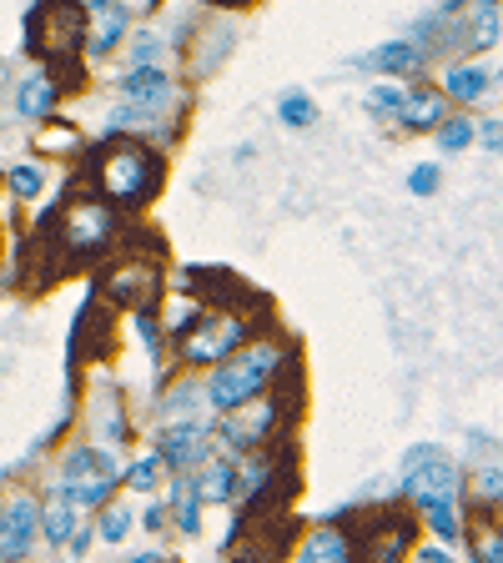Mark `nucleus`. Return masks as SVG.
Here are the masks:
<instances>
[{"mask_svg": "<svg viewBox=\"0 0 503 563\" xmlns=\"http://www.w3.org/2000/svg\"><path fill=\"white\" fill-rule=\"evenodd\" d=\"M277 347H247V352H237V357H227L217 373L207 377V387H201V398H207V408L211 412H242L247 402L258 398L262 387L272 383V373H277Z\"/></svg>", "mask_w": 503, "mask_h": 563, "instance_id": "nucleus-1", "label": "nucleus"}, {"mask_svg": "<svg viewBox=\"0 0 503 563\" xmlns=\"http://www.w3.org/2000/svg\"><path fill=\"white\" fill-rule=\"evenodd\" d=\"M458 488H463V473L458 463L434 443H418L408 457H403V493H408L418 508L434 504H453Z\"/></svg>", "mask_w": 503, "mask_h": 563, "instance_id": "nucleus-2", "label": "nucleus"}, {"mask_svg": "<svg viewBox=\"0 0 503 563\" xmlns=\"http://www.w3.org/2000/svg\"><path fill=\"white\" fill-rule=\"evenodd\" d=\"M162 187V162L152 152H141V146H117V152H106L101 162V191L111 201H127V207H141V201L152 197Z\"/></svg>", "mask_w": 503, "mask_h": 563, "instance_id": "nucleus-3", "label": "nucleus"}, {"mask_svg": "<svg viewBox=\"0 0 503 563\" xmlns=\"http://www.w3.org/2000/svg\"><path fill=\"white\" fill-rule=\"evenodd\" d=\"M56 488L66 493L81 514L86 508H101L106 498H111V488H117V463H111V453H101V448H70Z\"/></svg>", "mask_w": 503, "mask_h": 563, "instance_id": "nucleus-4", "label": "nucleus"}, {"mask_svg": "<svg viewBox=\"0 0 503 563\" xmlns=\"http://www.w3.org/2000/svg\"><path fill=\"white\" fill-rule=\"evenodd\" d=\"M35 539H41V504L35 498H6L0 504V559L6 563H21L31 559Z\"/></svg>", "mask_w": 503, "mask_h": 563, "instance_id": "nucleus-5", "label": "nucleus"}, {"mask_svg": "<svg viewBox=\"0 0 503 563\" xmlns=\"http://www.w3.org/2000/svg\"><path fill=\"white\" fill-rule=\"evenodd\" d=\"M81 11H86V21H96L91 35H81L86 51H91V56H111L117 41L127 35V25H131V11L121 5V0H81Z\"/></svg>", "mask_w": 503, "mask_h": 563, "instance_id": "nucleus-6", "label": "nucleus"}, {"mask_svg": "<svg viewBox=\"0 0 503 563\" xmlns=\"http://www.w3.org/2000/svg\"><path fill=\"white\" fill-rule=\"evenodd\" d=\"M201 328L187 338V363H222L227 352L242 342V322H232V317H197Z\"/></svg>", "mask_w": 503, "mask_h": 563, "instance_id": "nucleus-7", "label": "nucleus"}, {"mask_svg": "<svg viewBox=\"0 0 503 563\" xmlns=\"http://www.w3.org/2000/svg\"><path fill=\"white\" fill-rule=\"evenodd\" d=\"M162 463H172V468H197V463H207L211 457V433L201 428V422H172L162 433Z\"/></svg>", "mask_w": 503, "mask_h": 563, "instance_id": "nucleus-8", "label": "nucleus"}, {"mask_svg": "<svg viewBox=\"0 0 503 563\" xmlns=\"http://www.w3.org/2000/svg\"><path fill=\"white\" fill-rule=\"evenodd\" d=\"M121 96H127L131 106H141V111H162V106L172 101V76L156 66H131L127 81H121Z\"/></svg>", "mask_w": 503, "mask_h": 563, "instance_id": "nucleus-9", "label": "nucleus"}, {"mask_svg": "<svg viewBox=\"0 0 503 563\" xmlns=\"http://www.w3.org/2000/svg\"><path fill=\"white\" fill-rule=\"evenodd\" d=\"M76 514H81V508L70 504L61 488H51L46 508H41V539H51V549L70 543V533H76Z\"/></svg>", "mask_w": 503, "mask_h": 563, "instance_id": "nucleus-10", "label": "nucleus"}, {"mask_svg": "<svg viewBox=\"0 0 503 563\" xmlns=\"http://www.w3.org/2000/svg\"><path fill=\"white\" fill-rule=\"evenodd\" d=\"M106 236H111V217H106V207H96V201H81V207L70 211V232H66V242L70 246H101Z\"/></svg>", "mask_w": 503, "mask_h": 563, "instance_id": "nucleus-11", "label": "nucleus"}, {"mask_svg": "<svg viewBox=\"0 0 503 563\" xmlns=\"http://www.w3.org/2000/svg\"><path fill=\"white\" fill-rule=\"evenodd\" d=\"M297 563H352V543L342 528H317L313 539L303 543V553H297Z\"/></svg>", "mask_w": 503, "mask_h": 563, "instance_id": "nucleus-12", "label": "nucleus"}, {"mask_svg": "<svg viewBox=\"0 0 503 563\" xmlns=\"http://www.w3.org/2000/svg\"><path fill=\"white\" fill-rule=\"evenodd\" d=\"M403 126L408 131H434V126H444V96H434V91H408L403 96Z\"/></svg>", "mask_w": 503, "mask_h": 563, "instance_id": "nucleus-13", "label": "nucleus"}, {"mask_svg": "<svg viewBox=\"0 0 503 563\" xmlns=\"http://www.w3.org/2000/svg\"><path fill=\"white\" fill-rule=\"evenodd\" d=\"M51 106H56V81L51 76H25L21 91H15V111L25 121H35V117H46Z\"/></svg>", "mask_w": 503, "mask_h": 563, "instance_id": "nucleus-14", "label": "nucleus"}, {"mask_svg": "<svg viewBox=\"0 0 503 563\" xmlns=\"http://www.w3.org/2000/svg\"><path fill=\"white\" fill-rule=\"evenodd\" d=\"M489 70L483 66H453L444 76V96H453V101H483L489 96Z\"/></svg>", "mask_w": 503, "mask_h": 563, "instance_id": "nucleus-15", "label": "nucleus"}, {"mask_svg": "<svg viewBox=\"0 0 503 563\" xmlns=\"http://www.w3.org/2000/svg\"><path fill=\"white\" fill-rule=\"evenodd\" d=\"M368 66H373V70H387V76H398V70H418V66H423V51L413 46V41H393V46L368 51Z\"/></svg>", "mask_w": 503, "mask_h": 563, "instance_id": "nucleus-16", "label": "nucleus"}, {"mask_svg": "<svg viewBox=\"0 0 503 563\" xmlns=\"http://www.w3.org/2000/svg\"><path fill=\"white\" fill-rule=\"evenodd\" d=\"M197 493H201V504H232L237 498V468L232 463H211V468L201 473Z\"/></svg>", "mask_w": 503, "mask_h": 563, "instance_id": "nucleus-17", "label": "nucleus"}, {"mask_svg": "<svg viewBox=\"0 0 503 563\" xmlns=\"http://www.w3.org/2000/svg\"><path fill=\"white\" fill-rule=\"evenodd\" d=\"M172 504H176V523H182V533H197L201 528V493L192 488V483H176Z\"/></svg>", "mask_w": 503, "mask_h": 563, "instance_id": "nucleus-18", "label": "nucleus"}, {"mask_svg": "<svg viewBox=\"0 0 503 563\" xmlns=\"http://www.w3.org/2000/svg\"><path fill=\"white\" fill-rule=\"evenodd\" d=\"M277 117L287 121V126L303 131V126H313V121H317V106H313V96H307V91H287L277 101Z\"/></svg>", "mask_w": 503, "mask_h": 563, "instance_id": "nucleus-19", "label": "nucleus"}, {"mask_svg": "<svg viewBox=\"0 0 503 563\" xmlns=\"http://www.w3.org/2000/svg\"><path fill=\"white\" fill-rule=\"evenodd\" d=\"M423 514H428V528H434L444 543L463 539V518H458V504H434V508H423Z\"/></svg>", "mask_w": 503, "mask_h": 563, "instance_id": "nucleus-20", "label": "nucleus"}, {"mask_svg": "<svg viewBox=\"0 0 503 563\" xmlns=\"http://www.w3.org/2000/svg\"><path fill=\"white\" fill-rule=\"evenodd\" d=\"M111 292H117V302H141V297L152 292V272H146V267H136V272H117Z\"/></svg>", "mask_w": 503, "mask_h": 563, "instance_id": "nucleus-21", "label": "nucleus"}, {"mask_svg": "<svg viewBox=\"0 0 503 563\" xmlns=\"http://www.w3.org/2000/svg\"><path fill=\"white\" fill-rule=\"evenodd\" d=\"M473 46L479 51L499 46V5H479L473 11Z\"/></svg>", "mask_w": 503, "mask_h": 563, "instance_id": "nucleus-22", "label": "nucleus"}, {"mask_svg": "<svg viewBox=\"0 0 503 563\" xmlns=\"http://www.w3.org/2000/svg\"><path fill=\"white\" fill-rule=\"evenodd\" d=\"M127 483H131V493H156V483H162V457H136Z\"/></svg>", "mask_w": 503, "mask_h": 563, "instance_id": "nucleus-23", "label": "nucleus"}, {"mask_svg": "<svg viewBox=\"0 0 503 563\" xmlns=\"http://www.w3.org/2000/svg\"><path fill=\"white\" fill-rule=\"evenodd\" d=\"M11 197H21V201H31V197H41V187H46V176H41V166H15L11 176Z\"/></svg>", "mask_w": 503, "mask_h": 563, "instance_id": "nucleus-24", "label": "nucleus"}, {"mask_svg": "<svg viewBox=\"0 0 503 563\" xmlns=\"http://www.w3.org/2000/svg\"><path fill=\"white\" fill-rule=\"evenodd\" d=\"M106 543H121L131 533V508H106L101 514V528H96Z\"/></svg>", "mask_w": 503, "mask_h": 563, "instance_id": "nucleus-25", "label": "nucleus"}, {"mask_svg": "<svg viewBox=\"0 0 503 563\" xmlns=\"http://www.w3.org/2000/svg\"><path fill=\"white\" fill-rule=\"evenodd\" d=\"M368 111H373V117H398L403 96L393 91V86H373V91H368Z\"/></svg>", "mask_w": 503, "mask_h": 563, "instance_id": "nucleus-26", "label": "nucleus"}, {"mask_svg": "<svg viewBox=\"0 0 503 563\" xmlns=\"http://www.w3.org/2000/svg\"><path fill=\"white\" fill-rule=\"evenodd\" d=\"M469 141H473L469 121H448V126H438V146H444V152H463Z\"/></svg>", "mask_w": 503, "mask_h": 563, "instance_id": "nucleus-27", "label": "nucleus"}, {"mask_svg": "<svg viewBox=\"0 0 503 563\" xmlns=\"http://www.w3.org/2000/svg\"><path fill=\"white\" fill-rule=\"evenodd\" d=\"M408 187H413V197H434L438 191V166H418V172L408 176Z\"/></svg>", "mask_w": 503, "mask_h": 563, "instance_id": "nucleus-28", "label": "nucleus"}, {"mask_svg": "<svg viewBox=\"0 0 503 563\" xmlns=\"http://www.w3.org/2000/svg\"><path fill=\"white\" fill-rule=\"evenodd\" d=\"M499 559H503L499 528H483V533H479V563H499Z\"/></svg>", "mask_w": 503, "mask_h": 563, "instance_id": "nucleus-29", "label": "nucleus"}, {"mask_svg": "<svg viewBox=\"0 0 503 563\" xmlns=\"http://www.w3.org/2000/svg\"><path fill=\"white\" fill-rule=\"evenodd\" d=\"M201 387H182V393H176V398H166V408L172 412H192V408H201Z\"/></svg>", "mask_w": 503, "mask_h": 563, "instance_id": "nucleus-30", "label": "nucleus"}, {"mask_svg": "<svg viewBox=\"0 0 503 563\" xmlns=\"http://www.w3.org/2000/svg\"><path fill=\"white\" fill-rule=\"evenodd\" d=\"M479 493H483V498H499V463L479 473Z\"/></svg>", "mask_w": 503, "mask_h": 563, "instance_id": "nucleus-31", "label": "nucleus"}, {"mask_svg": "<svg viewBox=\"0 0 503 563\" xmlns=\"http://www.w3.org/2000/svg\"><path fill=\"white\" fill-rule=\"evenodd\" d=\"M479 141L489 146V152H499V121H483V126H479Z\"/></svg>", "mask_w": 503, "mask_h": 563, "instance_id": "nucleus-32", "label": "nucleus"}, {"mask_svg": "<svg viewBox=\"0 0 503 563\" xmlns=\"http://www.w3.org/2000/svg\"><path fill=\"white\" fill-rule=\"evenodd\" d=\"M413 563H453V559H448L444 549H423V553H418V559H413Z\"/></svg>", "mask_w": 503, "mask_h": 563, "instance_id": "nucleus-33", "label": "nucleus"}, {"mask_svg": "<svg viewBox=\"0 0 503 563\" xmlns=\"http://www.w3.org/2000/svg\"><path fill=\"white\" fill-rule=\"evenodd\" d=\"M131 563H162V559H156V553H136V559H131Z\"/></svg>", "mask_w": 503, "mask_h": 563, "instance_id": "nucleus-34", "label": "nucleus"}, {"mask_svg": "<svg viewBox=\"0 0 503 563\" xmlns=\"http://www.w3.org/2000/svg\"><path fill=\"white\" fill-rule=\"evenodd\" d=\"M479 5H499V0H479Z\"/></svg>", "mask_w": 503, "mask_h": 563, "instance_id": "nucleus-35", "label": "nucleus"}, {"mask_svg": "<svg viewBox=\"0 0 503 563\" xmlns=\"http://www.w3.org/2000/svg\"><path fill=\"white\" fill-rule=\"evenodd\" d=\"M227 5H232V0H227Z\"/></svg>", "mask_w": 503, "mask_h": 563, "instance_id": "nucleus-36", "label": "nucleus"}]
</instances>
